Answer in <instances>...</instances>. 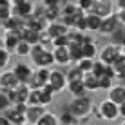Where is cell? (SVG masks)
<instances>
[{
	"mask_svg": "<svg viewBox=\"0 0 125 125\" xmlns=\"http://www.w3.org/2000/svg\"><path fill=\"white\" fill-rule=\"evenodd\" d=\"M113 87H114V78H113V76H107V74L100 76V89H103V91H111Z\"/></svg>",
	"mask_w": 125,
	"mask_h": 125,
	"instance_id": "obj_32",
	"label": "cell"
},
{
	"mask_svg": "<svg viewBox=\"0 0 125 125\" xmlns=\"http://www.w3.org/2000/svg\"><path fill=\"white\" fill-rule=\"evenodd\" d=\"M120 118L125 120V103H122V105H120Z\"/></svg>",
	"mask_w": 125,
	"mask_h": 125,
	"instance_id": "obj_44",
	"label": "cell"
},
{
	"mask_svg": "<svg viewBox=\"0 0 125 125\" xmlns=\"http://www.w3.org/2000/svg\"><path fill=\"white\" fill-rule=\"evenodd\" d=\"M94 62H96L94 58H82L80 62L76 63V65H78L83 73H91V71H93V67H94Z\"/></svg>",
	"mask_w": 125,
	"mask_h": 125,
	"instance_id": "obj_31",
	"label": "cell"
},
{
	"mask_svg": "<svg viewBox=\"0 0 125 125\" xmlns=\"http://www.w3.org/2000/svg\"><path fill=\"white\" fill-rule=\"evenodd\" d=\"M31 62L34 63L36 67H49L53 65L54 62V54H53V49H49V47L42 45V44H34L31 47Z\"/></svg>",
	"mask_w": 125,
	"mask_h": 125,
	"instance_id": "obj_1",
	"label": "cell"
},
{
	"mask_svg": "<svg viewBox=\"0 0 125 125\" xmlns=\"http://www.w3.org/2000/svg\"><path fill=\"white\" fill-rule=\"evenodd\" d=\"M4 47L9 53H15L18 42L22 40V31H4Z\"/></svg>",
	"mask_w": 125,
	"mask_h": 125,
	"instance_id": "obj_9",
	"label": "cell"
},
{
	"mask_svg": "<svg viewBox=\"0 0 125 125\" xmlns=\"http://www.w3.org/2000/svg\"><path fill=\"white\" fill-rule=\"evenodd\" d=\"M29 105H42L40 103V89H31V94H29V100H27ZM44 107V105H42Z\"/></svg>",
	"mask_w": 125,
	"mask_h": 125,
	"instance_id": "obj_35",
	"label": "cell"
},
{
	"mask_svg": "<svg viewBox=\"0 0 125 125\" xmlns=\"http://www.w3.org/2000/svg\"><path fill=\"white\" fill-rule=\"evenodd\" d=\"M96 2H109V0H96Z\"/></svg>",
	"mask_w": 125,
	"mask_h": 125,
	"instance_id": "obj_47",
	"label": "cell"
},
{
	"mask_svg": "<svg viewBox=\"0 0 125 125\" xmlns=\"http://www.w3.org/2000/svg\"><path fill=\"white\" fill-rule=\"evenodd\" d=\"M0 47H4V38L0 36Z\"/></svg>",
	"mask_w": 125,
	"mask_h": 125,
	"instance_id": "obj_45",
	"label": "cell"
},
{
	"mask_svg": "<svg viewBox=\"0 0 125 125\" xmlns=\"http://www.w3.org/2000/svg\"><path fill=\"white\" fill-rule=\"evenodd\" d=\"M45 4L44 0H34V7H33V18H45ZM47 20V18H45Z\"/></svg>",
	"mask_w": 125,
	"mask_h": 125,
	"instance_id": "obj_25",
	"label": "cell"
},
{
	"mask_svg": "<svg viewBox=\"0 0 125 125\" xmlns=\"http://www.w3.org/2000/svg\"><path fill=\"white\" fill-rule=\"evenodd\" d=\"M45 6L49 7H58V9H63V7L69 4V0H44Z\"/></svg>",
	"mask_w": 125,
	"mask_h": 125,
	"instance_id": "obj_39",
	"label": "cell"
},
{
	"mask_svg": "<svg viewBox=\"0 0 125 125\" xmlns=\"http://www.w3.org/2000/svg\"><path fill=\"white\" fill-rule=\"evenodd\" d=\"M69 51H71V63H78L83 56V49L80 45H69Z\"/></svg>",
	"mask_w": 125,
	"mask_h": 125,
	"instance_id": "obj_29",
	"label": "cell"
},
{
	"mask_svg": "<svg viewBox=\"0 0 125 125\" xmlns=\"http://www.w3.org/2000/svg\"><path fill=\"white\" fill-rule=\"evenodd\" d=\"M122 125H125V120H123V122H122Z\"/></svg>",
	"mask_w": 125,
	"mask_h": 125,
	"instance_id": "obj_51",
	"label": "cell"
},
{
	"mask_svg": "<svg viewBox=\"0 0 125 125\" xmlns=\"http://www.w3.org/2000/svg\"><path fill=\"white\" fill-rule=\"evenodd\" d=\"M22 85V82L18 80V76L13 71H4L0 76V89L2 91H16Z\"/></svg>",
	"mask_w": 125,
	"mask_h": 125,
	"instance_id": "obj_6",
	"label": "cell"
},
{
	"mask_svg": "<svg viewBox=\"0 0 125 125\" xmlns=\"http://www.w3.org/2000/svg\"><path fill=\"white\" fill-rule=\"evenodd\" d=\"M69 31H71V29H69L65 24H62L60 20H58V22H49V25H47V33H49L53 38L65 36V34H69Z\"/></svg>",
	"mask_w": 125,
	"mask_h": 125,
	"instance_id": "obj_16",
	"label": "cell"
},
{
	"mask_svg": "<svg viewBox=\"0 0 125 125\" xmlns=\"http://www.w3.org/2000/svg\"><path fill=\"white\" fill-rule=\"evenodd\" d=\"M11 2H13V4H15V2H18V0H11Z\"/></svg>",
	"mask_w": 125,
	"mask_h": 125,
	"instance_id": "obj_48",
	"label": "cell"
},
{
	"mask_svg": "<svg viewBox=\"0 0 125 125\" xmlns=\"http://www.w3.org/2000/svg\"><path fill=\"white\" fill-rule=\"evenodd\" d=\"M9 107H13V103H11V100H9V96H7L4 91H0V114L2 113H6Z\"/></svg>",
	"mask_w": 125,
	"mask_h": 125,
	"instance_id": "obj_33",
	"label": "cell"
},
{
	"mask_svg": "<svg viewBox=\"0 0 125 125\" xmlns=\"http://www.w3.org/2000/svg\"><path fill=\"white\" fill-rule=\"evenodd\" d=\"M82 49H83V56H85V58H94V60H96L98 53H100V49L96 47V44H94V42H91V44H87V45H83Z\"/></svg>",
	"mask_w": 125,
	"mask_h": 125,
	"instance_id": "obj_30",
	"label": "cell"
},
{
	"mask_svg": "<svg viewBox=\"0 0 125 125\" xmlns=\"http://www.w3.org/2000/svg\"><path fill=\"white\" fill-rule=\"evenodd\" d=\"M67 91L73 94V98H85L87 96V87H85V83H83V80H80V82H69L67 83Z\"/></svg>",
	"mask_w": 125,
	"mask_h": 125,
	"instance_id": "obj_13",
	"label": "cell"
},
{
	"mask_svg": "<svg viewBox=\"0 0 125 125\" xmlns=\"http://www.w3.org/2000/svg\"><path fill=\"white\" fill-rule=\"evenodd\" d=\"M24 27H25V18H18V16H9L2 24L4 31H22Z\"/></svg>",
	"mask_w": 125,
	"mask_h": 125,
	"instance_id": "obj_14",
	"label": "cell"
},
{
	"mask_svg": "<svg viewBox=\"0 0 125 125\" xmlns=\"http://www.w3.org/2000/svg\"><path fill=\"white\" fill-rule=\"evenodd\" d=\"M0 125H13V122H9V120H7L6 114H0Z\"/></svg>",
	"mask_w": 125,
	"mask_h": 125,
	"instance_id": "obj_42",
	"label": "cell"
},
{
	"mask_svg": "<svg viewBox=\"0 0 125 125\" xmlns=\"http://www.w3.org/2000/svg\"><path fill=\"white\" fill-rule=\"evenodd\" d=\"M120 56H122V45L116 44V42L105 44L100 49V53H98V60H102V62L107 63V65H113Z\"/></svg>",
	"mask_w": 125,
	"mask_h": 125,
	"instance_id": "obj_4",
	"label": "cell"
},
{
	"mask_svg": "<svg viewBox=\"0 0 125 125\" xmlns=\"http://www.w3.org/2000/svg\"><path fill=\"white\" fill-rule=\"evenodd\" d=\"M80 123V120L76 118L74 114L71 113V111H63L62 116H60V125H78Z\"/></svg>",
	"mask_w": 125,
	"mask_h": 125,
	"instance_id": "obj_24",
	"label": "cell"
},
{
	"mask_svg": "<svg viewBox=\"0 0 125 125\" xmlns=\"http://www.w3.org/2000/svg\"><path fill=\"white\" fill-rule=\"evenodd\" d=\"M2 73H4V71H2V69H0V76H2Z\"/></svg>",
	"mask_w": 125,
	"mask_h": 125,
	"instance_id": "obj_49",
	"label": "cell"
},
{
	"mask_svg": "<svg viewBox=\"0 0 125 125\" xmlns=\"http://www.w3.org/2000/svg\"><path fill=\"white\" fill-rule=\"evenodd\" d=\"M49 83L53 85V89L56 93H62L63 89H67V74L62 73L60 69H53L51 71V76H49Z\"/></svg>",
	"mask_w": 125,
	"mask_h": 125,
	"instance_id": "obj_8",
	"label": "cell"
},
{
	"mask_svg": "<svg viewBox=\"0 0 125 125\" xmlns=\"http://www.w3.org/2000/svg\"><path fill=\"white\" fill-rule=\"evenodd\" d=\"M36 125H60V118L54 116L53 113H47V111H45V114L38 120Z\"/></svg>",
	"mask_w": 125,
	"mask_h": 125,
	"instance_id": "obj_27",
	"label": "cell"
},
{
	"mask_svg": "<svg viewBox=\"0 0 125 125\" xmlns=\"http://www.w3.org/2000/svg\"><path fill=\"white\" fill-rule=\"evenodd\" d=\"M2 114H6V116H7V120H9V122H13V125H22V123H27V120H25V114L18 113V111L15 109V105L9 107V109H7L6 113H2Z\"/></svg>",
	"mask_w": 125,
	"mask_h": 125,
	"instance_id": "obj_20",
	"label": "cell"
},
{
	"mask_svg": "<svg viewBox=\"0 0 125 125\" xmlns=\"http://www.w3.org/2000/svg\"><path fill=\"white\" fill-rule=\"evenodd\" d=\"M105 71H107V63H103L102 60H96L91 73H94L96 76H103V74H105Z\"/></svg>",
	"mask_w": 125,
	"mask_h": 125,
	"instance_id": "obj_34",
	"label": "cell"
},
{
	"mask_svg": "<svg viewBox=\"0 0 125 125\" xmlns=\"http://www.w3.org/2000/svg\"><path fill=\"white\" fill-rule=\"evenodd\" d=\"M31 44H27L25 40H20L18 42V45H16V49H15V54H18V56H22V58H25V56H29L31 54Z\"/></svg>",
	"mask_w": 125,
	"mask_h": 125,
	"instance_id": "obj_26",
	"label": "cell"
},
{
	"mask_svg": "<svg viewBox=\"0 0 125 125\" xmlns=\"http://www.w3.org/2000/svg\"><path fill=\"white\" fill-rule=\"evenodd\" d=\"M91 13H94V15H98L100 18H107V16H111V15H114V9H113V6H111L109 2H96L94 4V7L91 9Z\"/></svg>",
	"mask_w": 125,
	"mask_h": 125,
	"instance_id": "obj_15",
	"label": "cell"
},
{
	"mask_svg": "<svg viewBox=\"0 0 125 125\" xmlns=\"http://www.w3.org/2000/svg\"><path fill=\"white\" fill-rule=\"evenodd\" d=\"M96 116L103 122H114V120L120 118V105L107 98V100L100 102V105L96 109Z\"/></svg>",
	"mask_w": 125,
	"mask_h": 125,
	"instance_id": "obj_3",
	"label": "cell"
},
{
	"mask_svg": "<svg viewBox=\"0 0 125 125\" xmlns=\"http://www.w3.org/2000/svg\"><path fill=\"white\" fill-rule=\"evenodd\" d=\"M53 54H54V62L60 63V65L71 63V51H69V47H54Z\"/></svg>",
	"mask_w": 125,
	"mask_h": 125,
	"instance_id": "obj_17",
	"label": "cell"
},
{
	"mask_svg": "<svg viewBox=\"0 0 125 125\" xmlns=\"http://www.w3.org/2000/svg\"><path fill=\"white\" fill-rule=\"evenodd\" d=\"M85 20H87V29H89V31H100V29H102L103 18H100L98 15L87 13V15H85Z\"/></svg>",
	"mask_w": 125,
	"mask_h": 125,
	"instance_id": "obj_21",
	"label": "cell"
},
{
	"mask_svg": "<svg viewBox=\"0 0 125 125\" xmlns=\"http://www.w3.org/2000/svg\"><path fill=\"white\" fill-rule=\"evenodd\" d=\"M116 15H118L120 25H125V9H123V11H116Z\"/></svg>",
	"mask_w": 125,
	"mask_h": 125,
	"instance_id": "obj_41",
	"label": "cell"
},
{
	"mask_svg": "<svg viewBox=\"0 0 125 125\" xmlns=\"http://www.w3.org/2000/svg\"><path fill=\"white\" fill-rule=\"evenodd\" d=\"M9 56H11V53L6 49V47H0V69H4L9 63Z\"/></svg>",
	"mask_w": 125,
	"mask_h": 125,
	"instance_id": "obj_37",
	"label": "cell"
},
{
	"mask_svg": "<svg viewBox=\"0 0 125 125\" xmlns=\"http://www.w3.org/2000/svg\"><path fill=\"white\" fill-rule=\"evenodd\" d=\"M54 47H69V36H56L53 38V49Z\"/></svg>",
	"mask_w": 125,
	"mask_h": 125,
	"instance_id": "obj_38",
	"label": "cell"
},
{
	"mask_svg": "<svg viewBox=\"0 0 125 125\" xmlns=\"http://www.w3.org/2000/svg\"><path fill=\"white\" fill-rule=\"evenodd\" d=\"M83 83L87 87L89 93H94V91H100V76H96L94 73H85L83 76Z\"/></svg>",
	"mask_w": 125,
	"mask_h": 125,
	"instance_id": "obj_19",
	"label": "cell"
},
{
	"mask_svg": "<svg viewBox=\"0 0 125 125\" xmlns=\"http://www.w3.org/2000/svg\"><path fill=\"white\" fill-rule=\"evenodd\" d=\"M109 100L118 103V105L125 103V85H114L109 91Z\"/></svg>",
	"mask_w": 125,
	"mask_h": 125,
	"instance_id": "obj_18",
	"label": "cell"
},
{
	"mask_svg": "<svg viewBox=\"0 0 125 125\" xmlns=\"http://www.w3.org/2000/svg\"><path fill=\"white\" fill-rule=\"evenodd\" d=\"M118 15H111V16H107V18H103V22H102V29H100V33H103L105 36H113V34L118 31Z\"/></svg>",
	"mask_w": 125,
	"mask_h": 125,
	"instance_id": "obj_11",
	"label": "cell"
},
{
	"mask_svg": "<svg viewBox=\"0 0 125 125\" xmlns=\"http://www.w3.org/2000/svg\"><path fill=\"white\" fill-rule=\"evenodd\" d=\"M69 111H71V113L82 122V120L89 118V116L93 114V100L89 96H85V98H74V100L69 103Z\"/></svg>",
	"mask_w": 125,
	"mask_h": 125,
	"instance_id": "obj_2",
	"label": "cell"
},
{
	"mask_svg": "<svg viewBox=\"0 0 125 125\" xmlns=\"http://www.w3.org/2000/svg\"><path fill=\"white\" fill-rule=\"evenodd\" d=\"M49 76H51L49 67H36L29 87H31V89H42L45 83H49Z\"/></svg>",
	"mask_w": 125,
	"mask_h": 125,
	"instance_id": "obj_7",
	"label": "cell"
},
{
	"mask_svg": "<svg viewBox=\"0 0 125 125\" xmlns=\"http://www.w3.org/2000/svg\"><path fill=\"white\" fill-rule=\"evenodd\" d=\"M44 114H45V107H42V105H29L27 113H25V120H27V123L36 125L38 120H40Z\"/></svg>",
	"mask_w": 125,
	"mask_h": 125,
	"instance_id": "obj_12",
	"label": "cell"
},
{
	"mask_svg": "<svg viewBox=\"0 0 125 125\" xmlns=\"http://www.w3.org/2000/svg\"><path fill=\"white\" fill-rule=\"evenodd\" d=\"M33 7H34V0H18L13 4V16L18 18H29L33 15Z\"/></svg>",
	"mask_w": 125,
	"mask_h": 125,
	"instance_id": "obj_5",
	"label": "cell"
},
{
	"mask_svg": "<svg viewBox=\"0 0 125 125\" xmlns=\"http://www.w3.org/2000/svg\"><path fill=\"white\" fill-rule=\"evenodd\" d=\"M76 4L80 6V9H82V11L91 13V9L94 7V4H96V0H76Z\"/></svg>",
	"mask_w": 125,
	"mask_h": 125,
	"instance_id": "obj_36",
	"label": "cell"
},
{
	"mask_svg": "<svg viewBox=\"0 0 125 125\" xmlns=\"http://www.w3.org/2000/svg\"><path fill=\"white\" fill-rule=\"evenodd\" d=\"M116 7H118L116 11H123L125 9V0H116Z\"/></svg>",
	"mask_w": 125,
	"mask_h": 125,
	"instance_id": "obj_43",
	"label": "cell"
},
{
	"mask_svg": "<svg viewBox=\"0 0 125 125\" xmlns=\"http://www.w3.org/2000/svg\"><path fill=\"white\" fill-rule=\"evenodd\" d=\"M122 47H125V36H123V40H122Z\"/></svg>",
	"mask_w": 125,
	"mask_h": 125,
	"instance_id": "obj_46",
	"label": "cell"
},
{
	"mask_svg": "<svg viewBox=\"0 0 125 125\" xmlns=\"http://www.w3.org/2000/svg\"><path fill=\"white\" fill-rule=\"evenodd\" d=\"M65 74H67V82H80V80H83L85 73L82 71V69H80L78 65H76V63H74V65H73L71 69H69V71L65 73Z\"/></svg>",
	"mask_w": 125,
	"mask_h": 125,
	"instance_id": "obj_23",
	"label": "cell"
},
{
	"mask_svg": "<svg viewBox=\"0 0 125 125\" xmlns=\"http://www.w3.org/2000/svg\"><path fill=\"white\" fill-rule=\"evenodd\" d=\"M13 73L18 76V80L22 82V83H27V85L31 83V80L34 76V71L27 65V63H16V65L13 67Z\"/></svg>",
	"mask_w": 125,
	"mask_h": 125,
	"instance_id": "obj_10",
	"label": "cell"
},
{
	"mask_svg": "<svg viewBox=\"0 0 125 125\" xmlns=\"http://www.w3.org/2000/svg\"><path fill=\"white\" fill-rule=\"evenodd\" d=\"M22 125H31V123H22Z\"/></svg>",
	"mask_w": 125,
	"mask_h": 125,
	"instance_id": "obj_50",
	"label": "cell"
},
{
	"mask_svg": "<svg viewBox=\"0 0 125 125\" xmlns=\"http://www.w3.org/2000/svg\"><path fill=\"white\" fill-rule=\"evenodd\" d=\"M113 69L116 73V78H125V56L123 54L113 63Z\"/></svg>",
	"mask_w": 125,
	"mask_h": 125,
	"instance_id": "obj_28",
	"label": "cell"
},
{
	"mask_svg": "<svg viewBox=\"0 0 125 125\" xmlns=\"http://www.w3.org/2000/svg\"><path fill=\"white\" fill-rule=\"evenodd\" d=\"M53 96H54V94H51V93L44 91V89H40V103H42V105H49V103L53 102Z\"/></svg>",
	"mask_w": 125,
	"mask_h": 125,
	"instance_id": "obj_40",
	"label": "cell"
},
{
	"mask_svg": "<svg viewBox=\"0 0 125 125\" xmlns=\"http://www.w3.org/2000/svg\"><path fill=\"white\" fill-rule=\"evenodd\" d=\"M40 34L42 33H38V31H33V29H27V27H24L22 29V40H25L27 44H40Z\"/></svg>",
	"mask_w": 125,
	"mask_h": 125,
	"instance_id": "obj_22",
	"label": "cell"
}]
</instances>
